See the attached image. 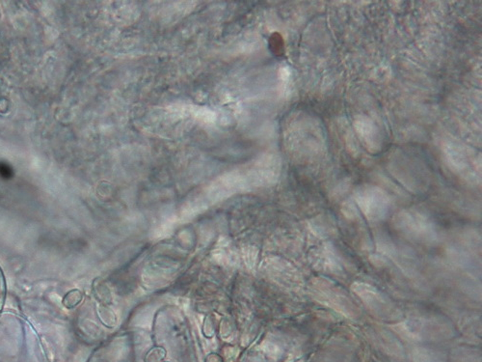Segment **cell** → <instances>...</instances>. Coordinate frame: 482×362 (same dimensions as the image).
<instances>
[{
	"instance_id": "cell-1",
	"label": "cell",
	"mask_w": 482,
	"mask_h": 362,
	"mask_svg": "<svg viewBox=\"0 0 482 362\" xmlns=\"http://www.w3.org/2000/svg\"><path fill=\"white\" fill-rule=\"evenodd\" d=\"M312 295L320 304L329 306L345 317L355 316L356 307L345 292L326 280H315L312 286Z\"/></svg>"
},
{
	"instance_id": "cell-2",
	"label": "cell",
	"mask_w": 482,
	"mask_h": 362,
	"mask_svg": "<svg viewBox=\"0 0 482 362\" xmlns=\"http://www.w3.org/2000/svg\"><path fill=\"white\" fill-rule=\"evenodd\" d=\"M354 293L361 299L364 306L372 310L377 316L384 318L390 317L393 314V306L392 301L386 298L376 288L369 284L356 282L353 284Z\"/></svg>"
},
{
	"instance_id": "cell-3",
	"label": "cell",
	"mask_w": 482,
	"mask_h": 362,
	"mask_svg": "<svg viewBox=\"0 0 482 362\" xmlns=\"http://www.w3.org/2000/svg\"><path fill=\"white\" fill-rule=\"evenodd\" d=\"M315 267L326 273H336L341 270V263L334 252L325 247L315 255Z\"/></svg>"
},
{
	"instance_id": "cell-4",
	"label": "cell",
	"mask_w": 482,
	"mask_h": 362,
	"mask_svg": "<svg viewBox=\"0 0 482 362\" xmlns=\"http://www.w3.org/2000/svg\"><path fill=\"white\" fill-rule=\"evenodd\" d=\"M269 48L276 56H282L285 53V42L279 33L273 34L269 40Z\"/></svg>"
}]
</instances>
